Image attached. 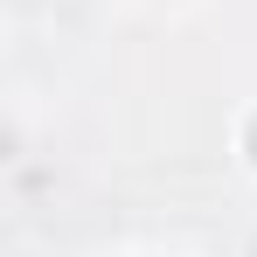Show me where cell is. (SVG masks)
<instances>
[{"label":"cell","instance_id":"6da1fadb","mask_svg":"<svg viewBox=\"0 0 257 257\" xmlns=\"http://www.w3.org/2000/svg\"><path fill=\"white\" fill-rule=\"evenodd\" d=\"M250 153H257V125H250Z\"/></svg>","mask_w":257,"mask_h":257}]
</instances>
